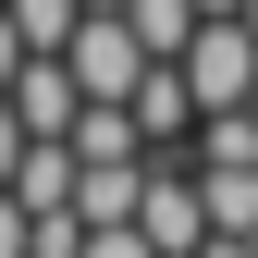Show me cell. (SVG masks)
<instances>
[{"instance_id":"obj_9","label":"cell","mask_w":258,"mask_h":258,"mask_svg":"<svg viewBox=\"0 0 258 258\" xmlns=\"http://www.w3.org/2000/svg\"><path fill=\"white\" fill-rule=\"evenodd\" d=\"M86 13H123V0H86Z\"/></svg>"},{"instance_id":"obj_2","label":"cell","mask_w":258,"mask_h":258,"mask_svg":"<svg viewBox=\"0 0 258 258\" xmlns=\"http://www.w3.org/2000/svg\"><path fill=\"white\" fill-rule=\"evenodd\" d=\"M61 61H74V86H86V99H136V74H148L160 49H148L123 13H86L74 37H61Z\"/></svg>"},{"instance_id":"obj_4","label":"cell","mask_w":258,"mask_h":258,"mask_svg":"<svg viewBox=\"0 0 258 258\" xmlns=\"http://www.w3.org/2000/svg\"><path fill=\"white\" fill-rule=\"evenodd\" d=\"M123 25H136V37H148L160 61H172L184 37H197V0H123Z\"/></svg>"},{"instance_id":"obj_3","label":"cell","mask_w":258,"mask_h":258,"mask_svg":"<svg viewBox=\"0 0 258 258\" xmlns=\"http://www.w3.org/2000/svg\"><path fill=\"white\" fill-rule=\"evenodd\" d=\"M136 184H148V160H86V172H74V209L86 221H136Z\"/></svg>"},{"instance_id":"obj_8","label":"cell","mask_w":258,"mask_h":258,"mask_svg":"<svg viewBox=\"0 0 258 258\" xmlns=\"http://www.w3.org/2000/svg\"><path fill=\"white\" fill-rule=\"evenodd\" d=\"M234 13H246V37H258V0H234Z\"/></svg>"},{"instance_id":"obj_7","label":"cell","mask_w":258,"mask_h":258,"mask_svg":"<svg viewBox=\"0 0 258 258\" xmlns=\"http://www.w3.org/2000/svg\"><path fill=\"white\" fill-rule=\"evenodd\" d=\"M25 234H37V209H25L13 184H0V258H25Z\"/></svg>"},{"instance_id":"obj_1","label":"cell","mask_w":258,"mask_h":258,"mask_svg":"<svg viewBox=\"0 0 258 258\" xmlns=\"http://www.w3.org/2000/svg\"><path fill=\"white\" fill-rule=\"evenodd\" d=\"M172 61H184V86H197V111L258 99V37H246V13H197V37H184Z\"/></svg>"},{"instance_id":"obj_10","label":"cell","mask_w":258,"mask_h":258,"mask_svg":"<svg viewBox=\"0 0 258 258\" xmlns=\"http://www.w3.org/2000/svg\"><path fill=\"white\" fill-rule=\"evenodd\" d=\"M197 13H234V0H197Z\"/></svg>"},{"instance_id":"obj_5","label":"cell","mask_w":258,"mask_h":258,"mask_svg":"<svg viewBox=\"0 0 258 258\" xmlns=\"http://www.w3.org/2000/svg\"><path fill=\"white\" fill-rule=\"evenodd\" d=\"M0 13L25 25V49H61V37L86 25V0H0Z\"/></svg>"},{"instance_id":"obj_6","label":"cell","mask_w":258,"mask_h":258,"mask_svg":"<svg viewBox=\"0 0 258 258\" xmlns=\"http://www.w3.org/2000/svg\"><path fill=\"white\" fill-rule=\"evenodd\" d=\"M74 258H160V246L136 234V221H86V246H74Z\"/></svg>"}]
</instances>
